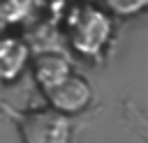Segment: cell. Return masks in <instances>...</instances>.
<instances>
[{"label": "cell", "mask_w": 148, "mask_h": 143, "mask_svg": "<svg viewBox=\"0 0 148 143\" xmlns=\"http://www.w3.org/2000/svg\"><path fill=\"white\" fill-rule=\"evenodd\" d=\"M111 32H113V25L104 9L95 5H79L76 9H72L67 21V35H69L72 48L79 55H86V58L99 55L106 48Z\"/></svg>", "instance_id": "cell-1"}, {"label": "cell", "mask_w": 148, "mask_h": 143, "mask_svg": "<svg viewBox=\"0 0 148 143\" xmlns=\"http://www.w3.org/2000/svg\"><path fill=\"white\" fill-rule=\"evenodd\" d=\"M69 74H72V67H69L67 58H62L60 53H42L32 62V76H35L37 85L42 88V92L53 88Z\"/></svg>", "instance_id": "cell-5"}, {"label": "cell", "mask_w": 148, "mask_h": 143, "mask_svg": "<svg viewBox=\"0 0 148 143\" xmlns=\"http://www.w3.org/2000/svg\"><path fill=\"white\" fill-rule=\"evenodd\" d=\"M25 143H69L67 115L51 111H32L18 120Z\"/></svg>", "instance_id": "cell-2"}, {"label": "cell", "mask_w": 148, "mask_h": 143, "mask_svg": "<svg viewBox=\"0 0 148 143\" xmlns=\"http://www.w3.org/2000/svg\"><path fill=\"white\" fill-rule=\"evenodd\" d=\"M49 106L56 113L62 115H72V113H81L83 108H88V104L92 101V88L90 83L79 76V74H69L67 78H62L60 83H56L53 88L44 90Z\"/></svg>", "instance_id": "cell-3"}, {"label": "cell", "mask_w": 148, "mask_h": 143, "mask_svg": "<svg viewBox=\"0 0 148 143\" xmlns=\"http://www.w3.org/2000/svg\"><path fill=\"white\" fill-rule=\"evenodd\" d=\"M102 2L109 12H113L118 16H134V14L143 12L148 5V0H102Z\"/></svg>", "instance_id": "cell-6"}, {"label": "cell", "mask_w": 148, "mask_h": 143, "mask_svg": "<svg viewBox=\"0 0 148 143\" xmlns=\"http://www.w3.org/2000/svg\"><path fill=\"white\" fill-rule=\"evenodd\" d=\"M30 60V48L18 37L0 39V85H7L21 76Z\"/></svg>", "instance_id": "cell-4"}]
</instances>
